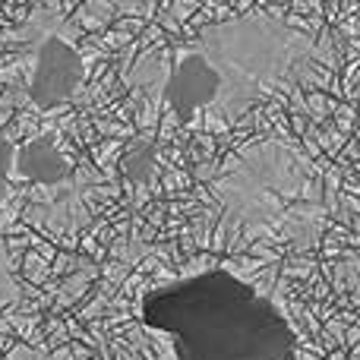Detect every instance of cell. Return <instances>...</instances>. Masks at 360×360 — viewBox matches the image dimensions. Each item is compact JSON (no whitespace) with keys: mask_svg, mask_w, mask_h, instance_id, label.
<instances>
[{"mask_svg":"<svg viewBox=\"0 0 360 360\" xmlns=\"http://www.w3.org/2000/svg\"><path fill=\"white\" fill-rule=\"evenodd\" d=\"M139 319L168 338L174 360H291L297 351L285 313L221 266L152 288Z\"/></svg>","mask_w":360,"mask_h":360,"instance_id":"1","label":"cell"},{"mask_svg":"<svg viewBox=\"0 0 360 360\" xmlns=\"http://www.w3.org/2000/svg\"><path fill=\"white\" fill-rule=\"evenodd\" d=\"M13 143L10 136H0V202L10 196V171H13Z\"/></svg>","mask_w":360,"mask_h":360,"instance_id":"5","label":"cell"},{"mask_svg":"<svg viewBox=\"0 0 360 360\" xmlns=\"http://www.w3.org/2000/svg\"><path fill=\"white\" fill-rule=\"evenodd\" d=\"M224 89V76L218 70V63L202 51H186L177 57L174 70H171L168 82L162 89L165 105L174 111L180 124L193 120V114L199 108H209L212 101H218Z\"/></svg>","mask_w":360,"mask_h":360,"instance_id":"3","label":"cell"},{"mask_svg":"<svg viewBox=\"0 0 360 360\" xmlns=\"http://www.w3.org/2000/svg\"><path fill=\"white\" fill-rule=\"evenodd\" d=\"M86 79L82 51L63 35H48L35 54L29 79V98L38 111H54L57 105L73 98V92Z\"/></svg>","mask_w":360,"mask_h":360,"instance_id":"2","label":"cell"},{"mask_svg":"<svg viewBox=\"0 0 360 360\" xmlns=\"http://www.w3.org/2000/svg\"><path fill=\"white\" fill-rule=\"evenodd\" d=\"M73 174V162L60 152L54 133L29 139L19 152H13V171L10 177L29 180V184H60Z\"/></svg>","mask_w":360,"mask_h":360,"instance_id":"4","label":"cell"}]
</instances>
